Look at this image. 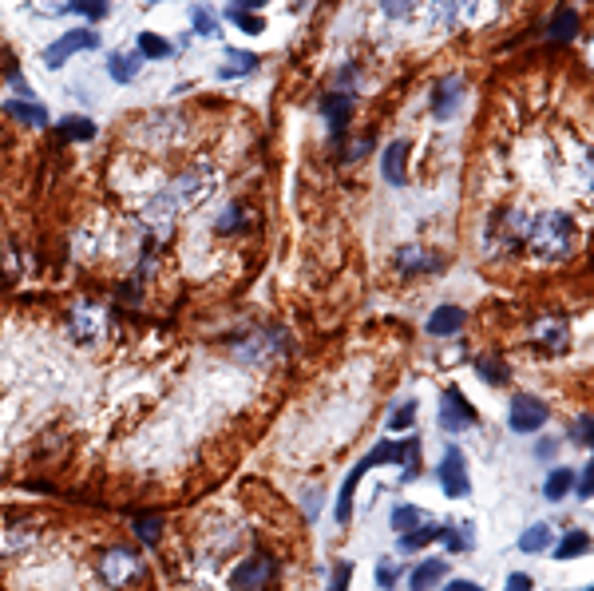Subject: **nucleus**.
Listing matches in <instances>:
<instances>
[{
    "label": "nucleus",
    "instance_id": "f257e3e1",
    "mask_svg": "<svg viewBox=\"0 0 594 591\" xmlns=\"http://www.w3.org/2000/svg\"><path fill=\"white\" fill-rule=\"evenodd\" d=\"M523 246H527V254H531L535 262L559 266V262H567V258L575 254V246H579V227H575V219L563 215V211H543V215L527 219Z\"/></svg>",
    "mask_w": 594,
    "mask_h": 591
},
{
    "label": "nucleus",
    "instance_id": "f03ea898",
    "mask_svg": "<svg viewBox=\"0 0 594 591\" xmlns=\"http://www.w3.org/2000/svg\"><path fill=\"white\" fill-rule=\"evenodd\" d=\"M416 453H420V441L412 437V441H381L369 457H361V465L345 476V484H341V496H337V524H349V520H353V492H357L361 476L369 473L373 465H400V480H412V476L420 473V457H416Z\"/></svg>",
    "mask_w": 594,
    "mask_h": 591
},
{
    "label": "nucleus",
    "instance_id": "7ed1b4c3",
    "mask_svg": "<svg viewBox=\"0 0 594 591\" xmlns=\"http://www.w3.org/2000/svg\"><path fill=\"white\" fill-rule=\"evenodd\" d=\"M198 191H202V183H198V175H183V179H175L163 195H155L151 203H147V211H143V219H147V227L151 231H159V235H167L171 231V223L191 207L198 199Z\"/></svg>",
    "mask_w": 594,
    "mask_h": 591
},
{
    "label": "nucleus",
    "instance_id": "20e7f679",
    "mask_svg": "<svg viewBox=\"0 0 594 591\" xmlns=\"http://www.w3.org/2000/svg\"><path fill=\"white\" fill-rule=\"evenodd\" d=\"M139 576H143V556H139L135 548L115 544V548H107V552L99 556V580H103L107 588H127V584H135Z\"/></svg>",
    "mask_w": 594,
    "mask_h": 591
},
{
    "label": "nucleus",
    "instance_id": "39448f33",
    "mask_svg": "<svg viewBox=\"0 0 594 591\" xmlns=\"http://www.w3.org/2000/svg\"><path fill=\"white\" fill-rule=\"evenodd\" d=\"M274 580H278V560L270 552H254L230 572V591H266Z\"/></svg>",
    "mask_w": 594,
    "mask_h": 591
},
{
    "label": "nucleus",
    "instance_id": "423d86ee",
    "mask_svg": "<svg viewBox=\"0 0 594 591\" xmlns=\"http://www.w3.org/2000/svg\"><path fill=\"white\" fill-rule=\"evenodd\" d=\"M476 425H480L476 405H472L456 385H448V389L440 393V429H444V433H468V429H476Z\"/></svg>",
    "mask_w": 594,
    "mask_h": 591
},
{
    "label": "nucleus",
    "instance_id": "0eeeda50",
    "mask_svg": "<svg viewBox=\"0 0 594 591\" xmlns=\"http://www.w3.org/2000/svg\"><path fill=\"white\" fill-rule=\"evenodd\" d=\"M286 350H290V338H286L282 330H254V334L234 350V357L246 361V365H270V361H278Z\"/></svg>",
    "mask_w": 594,
    "mask_h": 591
},
{
    "label": "nucleus",
    "instance_id": "6e6552de",
    "mask_svg": "<svg viewBox=\"0 0 594 591\" xmlns=\"http://www.w3.org/2000/svg\"><path fill=\"white\" fill-rule=\"evenodd\" d=\"M523 231H527L523 211H499L488 227V250L492 254H515V246L523 242Z\"/></svg>",
    "mask_w": 594,
    "mask_h": 591
},
{
    "label": "nucleus",
    "instance_id": "1a4fd4ad",
    "mask_svg": "<svg viewBox=\"0 0 594 591\" xmlns=\"http://www.w3.org/2000/svg\"><path fill=\"white\" fill-rule=\"evenodd\" d=\"M547 417H551L547 405L539 397H531V393H515L511 405H507V425L515 433H539L547 425Z\"/></svg>",
    "mask_w": 594,
    "mask_h": 591
},
{
    "label": "nucleus",
    "instance_id": "9d476101",
    "mask_svg": "<svg viewBox=\"0 0 594 591\" xmlns=\"http://www.w3.org/2000/svg\"><path fill=\"white\" fill-rule=\"evenodd\" d=\"M88 48H99V32H92V28H72V32H64L60 40H52L44 48V64L48 68H64L76 52H88Z\"/></svg>",
    "mask_w": 594,
    "mask_h": 591
},
{
    "label": "nucleus",
    "instance_id": "9b49d317",
    "mask_svg": "<svg viewBox=\"0 0 594 591\" xmlns=\"http://www.w3.org/2000/svg\"><path fill=\"white\" fill-rule=\"evenodd\" d=\"M464 96H468L464 76H444V80H436V88H432V116L456 119V112L464 108Z\"/></svg>",
    "mask_w": 594,
    "mask_h": 591
},
{
    "label": "nucleus",
    "instance_id": "f8f14e48",
    "mask_svg": "<svg viewBox=\"0 0 594 591\" xmlns=\"http://www.w3.org/2000/svg\"><path fill=\"white\" fill-rule=\"evenodd\" d=\"M440 488H444L452 500H464V496H468L472 480H468V461H464L460 449H448V453H444V461H440Z\"/></svg>",
    "mask_w": 594,
    "mask_h": 591
},
{
    "label": "nucleus",
    "instance_id": "ddd939ff",
    "mask_svg": "<svg viewBox=\"0 0 594 591\" xmlns=\"http://www.w3.org/2000/svg\"><path fill=\"white\" fill-rule=\"evenodd\" d=\"M103 310L92 306V302H76L72 306V314H68V330H72V338L76 342H96L99 334H103Z\"/></svg>",
    "mask_w": 594,
    "mask_h": 591
},
{
    "label": "nucleus",
    "instance_id": "4468645a",
    "mask_svg": "<svg viewBox=\"0 0 594 591\" xmlns=\"http://www.w3.org/2000/svg\"><path fill=\"white\" fill-rule=\"evenodd\" d=\"M531 338L547 350V354H567L571 350V326L563 318H539L531 326Z\"/></svg>",
    "mask_w": 594,
    "mask_h": 591
},
{
    "label": "nucleus",
    "instance_id": "2eb2a0df",
    "mask_svg": "<svg viewBox=\"0 0 594 591\" xmlns=\"http://www.w3.org/2000/svg\"><path fill=\"white\" fill-rule=\"evenodd\" d=\"M464 326H468V310H464V306H436L424 330H428L432 338H456Z\"/></svg>",
    "mask_w": 594,
    "mask_h": 591
},
{
    "label": "nucleus",
    "instance_id": "dca6fc26",
    "mask_svg": "<svg viewBox=\"0 0 594 591\" xmlns=\"http://www.w3.org/2000/svg\"><path fill=\"white\" fill-rule=\"evenodd\" d=\"M408 151H412V143L408 139H393L385 151H381V171H385V183H393V187H404V163H408Z\"/></svg>",
    "mask_w": 594,
    "mask_h": 591
},
{
    "label": "nucleus",
    "instance_id": "f3484780",
    "mask_svg": "<svg viewBox=\"0 0 594 591\" xmlns=\"http://www.w3.org/2000/svg\"><path fill=\"white\" fill-rule=\"evenodd\" d=\"M317 112L325 116V123H329V135L337 139V135L345 131V123H349V116H353V100H349L345 92H337V96H325Z\"/></svg>",
    "mask_w": 594,
    "mask_h": 591
},
{
    "label": "nucleus",
    "instance_id": "a211bd4d",
    "mask_svg": "<svg viewBox=\"0 0 594 591\" xmlns=\"http://www.w3.org/2000/svg\"><path fill=\"white\" fill-rule=\"evenodd\" d=\"M396 266H400V274H424V270H440V258L420 250V246H400L396 250Z\"/></svg>",
    "mask_w": 594,
    "mask_h": 591
},
{
    "label": "nucleus",
    "instance_id": "6ab92c4d",
    "mask_svg": "<svg viewBox=\"0 0 594 591\" xmlns=\"http://www.w3.org/2000/svg\"><path fill=\"white\" fill-rule=\"evenodd\" d=\"M254 68H258V56H254V52L226 48V52H222V68H218V76H222V80H238V76H250Z\"/></svg>",
    "mask_w": 594,
    "mask_h": 591
},
{
    "label": "nucleus",
    "instance_id": "aec40b11",
    "mask_svg": "<svg viewBox=\"0 0 594 591\" xmlns=\"http://www.w3.org/2000/svg\"><path fill=\"white\" fill-rule=\"evenodd\" d=\"M139 64H143L139 52H111V56H107V76H111L115 84H131V80L139 76Z\"/></svg>",
    "mask_w": 594,
    "mask_h": 591
},
{
    "label": "nucleus",
    "instance_id": "412c9836",
    "mask_svg": "<svg viewBox=\"0 0 594 591\" xmlns=\"http://www.w3.org/2000/svg\"><path fill=\"white\" fill-rule=\"evenodd\" d=\"M444 576H448V564H444V560H424V564H416V568H412L408 588L428 591V588H436V584H444Z\"/></svg>",
    "mask_w": 594,
    "mask_h": 591
},
{
    "label": "nucleus",
    "instance_id": "4be33fe9",
    "mask_svg": "<svg viewBox=\"0 0 594 591\" xmlns=\"http://www.w3.org/2000/svg\"><path fill=\"white\" fill-rule=\"evenodd\" d=\"M436 540H440L448 552H468L472 540H476V528H472L468 520H460V524H444V528L436 532Z\"/></svg>",
    "mask_w": 594,
    "mask_h": 591
},
{
    "label": "nucleus",
    "instance_id": "5701e85b",
    "mask_svg": "<svg viewBox=\"0 0 594 591\" xmlns=\"http://www.w3.org/2000/svg\"><path fill=\"white\" fill-rule=\"evenodd\" d=\"M0 108H4L12 119L28 123V127H44V123H48V112H44V104H40V100H4Z\"/></svg>",
    "mask_w": 594,
    "mask_h": 591
},
{
    "label": "nucleus",
    "instance_id": "b1692460",
    "mask_svg": "<svg viewBox=\"0 0 594 591\" xmlns=\"http://www.w3.org/2000/svg\"><path fill=\"white\" fill-rule=\"evenodd\" d=\"M575 32H579V12L575 8H559L551 28H547V40L551 44H567V40H575Z\"/></svg>",
    "mask_w": 594,
    "mask_h": 591
},
{
    "label": "nucleus",
    "instance_id": "393cba45",
    "mask_svg": "<svg viewBox=\"0 0 594 591\" xmlns=\"http://www.w3.org/2000/svg\"><path fill=\"white\" fill-rule=\"evenodd\" d=\"M424 524H432V516L424 512V508H416V504H400L393 508V528L400 536H408V532H416V528H424Z\"/></svg>",
    "mask_w": 594,
    "mask_h": 591
},
{
    "label": "nucleus",
    "instance_id": "a878e982",
    "mask_svg": "<svg viewBox=\"0 0 594 591\" xmlns=\"http://www.w3.org/2000/svg\"><path fill=\"white\" fill-rule=\"evenodd\" d=\"M551 524H531L523 536H519V552L527 556H539V552H551Z\"/></svg>",
    "mask_w": 594,
    "mask_h": 591
},
{
    "label": "nucleus",
    "instance_id": "bb28decb",
    "mask_svg": "<svg viewBox=\"0 0 594 591\" xmlns=\"http://www.w3.org/2000/svg\"><path fill=\"white\" fill-rule=\"evenodd\" d=\"M139 56H147V60H171L175 56V44L167 36H159V32H139Z\"/></svg>",
    "mask_w": 594,
    "mask_h": 591
},
{
    "label": "nucleus",
    "instance_id": "cd10ccee",
    "mask_svg": "<svg viewBox=\"0 0 594 591\" xmlns=\"http://www.w3.org/2000/svg\"><path fill=\"white\" fill-rule=\"evenodd\" d=\"M60 139H68V143H88V139H96V123L84 116H64L60 119Z\"/></svg>",
    "mask_w": 594,
    "mask_h": 591
},
{
    "label": "nucleus",
    "instance_id": "c85d7f7f",
    "mask_svg": "<svg viewBox=\"0 0 594 591\" xmlns=\"http://www.w3.org/2000/svg\"><path fill=\"white\" fill-rule=\"evenodd\" d=\"M460 20V0H432L428 4V24L432 28H452Z\"/></svg>",
    "mask_w": 594,
    "mask_h": 591
},
{
    "label": "nucleus",
    "instance_id": "c756f323",
    "mask_svg": "<svg viewBox=\"0 0 594 591\" xmlns=\"http://www.w3.org/2000/svg\"><path fill=\"white\" fill-rule=\"evenodd\" d=\"M571 488H575V473L571 469H555V473L543 480V496L547 500H563Z\"/></svg>",
    "mask_w": 594,
    "mask_h": 591
},
{
    "label": "nucleus",
    "instance_id": "7c9ffc66",
    "mask_svg": "<svg viewBox=\"0 0 594 591\" xmlns=\"http://www.w3.org/2000/svg\"><path fill=\"white\" fill-rule=\"evenodd\" d=\"M191 32L195 36H218L222 32V16L214 8H195L191 12Z\"/></svg>",
    "mask_w": 594,
    "mask_h": 591
},
{
    "label": "nucleus",
    "instance_id": "2f4dec72",
    "mask_svg": "<svg viewBox=\"0 0 594 591\" xmlns=\"http://www.w3.org/2000/svg\"><path fill=\"white\" fill-rule=\"evenodd\" d=\"M591 536L587 532H571V536H563L559 540V548H555V560H571V556H583V552H591Z\"/></svg>",
    "mask_w": 594,
    "mask_h": 591
},
{
    "label": "nucleus",
    "instance_id": "473e14b6",
    "mask_svg": "<svg viewBox=\"0 0 594 591\" xmlns=\"http://www.w3.org/2000/svg\"><path fill=\"white\" fill-rule=\"evenodd\" d=\"M60 12H72V16H88V20H103L111 12L107 0H68Z\"/></svg>",
    "mask_w": 594,
    "mask_h": 591
},
{
    "label": "nucleus",
    "instance_id": "72a5a7b5",
    "mask_svg": "<svg viewBox=\"0 0 594 591\" xmlns=\"http://www.w3.org/2000/svg\"><path fill=\"white\" fill-rule=\"evenodd\" d=\"M246 227V215H242V203H226V211L218 215V223H214V231L218 235H234V231H242Z\"/></svg>",
    "mask_w": 594,
    "mask_h": 591
},
{
    "label": "nucleus",
    "instance_id": "f704fd0d",
    "mask_svg": "<svg viewBox=\"0 0 594 591\" xmlns=\"http://www.w3.org/2000/svg\"><path fill=\"white\" fill-rule=\"evenodd\" d=\"M222 16H226V20H234V24H238V28L246 32V36H258V32L266 28V20H262V16H250V12H242V8H234V4H230V8L222 12Z\"/></svg>",
    "mask_w": 594,
    "mask_h": 591
},
{
    "label": "nucleus",
    "instance_id": "c9c22d12",
    "mask_svg": "<svg viewBox=\"0 0 594 591\" xmlns=\"http://www.w3.org/2000/svg\"><path fill=\"white\" fill-rule=\"evenodd\" d=\"M412 425H416V401H404V405H396L389 413V429L393 433H408Z\"/></svg>",
    "mask_w": 594,
    "mask_h": 591
},
{
    "label": "nucleus",
    "instance_id": "e433bc0d",
    "mask_svg": "<svg viewBox=\"0 0 594 591\" xmlns=\"http://www.w3.org/2000/svg\"><path fill=\"white\" fill-rule=\"evenodd\" d=\"M436 532H440L436 524H424V528H416V532L400 536V548H404V552H420L424 544H432V540H436Z\"/></svg>",
    "mask_w": 594,
    "mask_h": 591
},
{
    "label": "nucleus",
    "instance_id": "4c0bfd02",
    "mask_svg": "<svg viewBox=\"0 0 594 591\" xmlns=\"http://www.w3.org/2000/svg\"><path fill=\"white\" fill-rule=\"evenodd\" d=\"M476 373H480L488 385H507V365H499L495 357H480V361H476Z\"/></svg>",
    "mask_w": 594,
    "mask_h": 591
},
{
    "label": "nucleus",
    "instance_id": "58836bf2",
    "mask_svg": "<svg viewBox=\"0 0 594 591\" xmlns=\"http://www.w3.org/2000/svg\"><path fill=\"white\" fill-rule=\"evenodd\" d=\"M131 524H135V532H139V540H143V544H155V540H159V532H163V520H159V516H135Z\"/></svg>",
    "mask_w": 594,
    "mask_h": 591
},
{
    "label": "nucleus",
    "instance_id": "ea45409f",
    "mask_svg": "<svg viewBox=\"0 0 594 591\" xmlns=\"http://www.w3.org/2000/svg\"><path fill=\"white\" fill-rule=\"evenodd\" d=\"M349 584H353V564H349V560L333 564V576H329V591H345Z\"/></svg>",
    "mask_w": 594,
    "mask_h": 591
},
{
    "label": "nucleus",
    "instance_id": "a19ab883",
    "mask_svg": "<svg viewBox=\"0 0 594 591\" xmlns=\"http://www.w3.org/2000/svg\"><path fill=\"white\" fill-rule=\"evenodd\" d=\"M571 441H579V445L594 449V417H579V421L571 425Z\"/></svg>",
    "mask_w": 594,
    "mask_h": 591
},
{
    "label": "nucleus",
    "instance_id": "79ce46f5",
    "mask_svg": "<svg viewBox=\"0 0 594 591\" xmlns=\"http://www.w3.org/2000/svg\"><path fill=\"white\" fill-rule=\"evenodd\" d=\"M396 580H400V568H396L393 560H385V564H377V588L389 591L396 588Z\"/></svg>",
    "mask_w": 594,
    "mask_h": 591
},
{
    "label": "nucleus",
    "instance_id": "37998d69",
    "mask_svg": "<svg viewBox=\"0 0 594 591\" xmlns=\"http://www.w3.org/2000/svg\"><path fill=\"white\" fill-rule=\"evenodd\" d=\"M381 8H385V16H393V20H404V16H412L416 0H381Z\"/></svg>",
    "mask_w": 594,
    "mask_h": 591
},
{
    "label": "nucleus",
    "instance_id": "c03bdc74",
    "mask_svg": "<svg viewBox=\"0 0 594 591\" xmlns=\"http://www.w3.org/2000/svg\"><path fill=\"white\" fill-rule=\"evenodd\" d=\"M575 484H579V496H594V457L591 465H587V473L575 476Z\"/></svg>",
    "mask_w": 594,
    "mask_h": 591
},
{
    "label": "nucleus",
    "instance_id": "a18cd8bd",
    "mask_svg": "<svg viewBox=\"0 0 594 591\" xmlns=\"http://www.w3.org/2000/svg\"><path fill=\"white\" fill-rule=\"evenodd\" d=\"M301 504H305V516L313 520V516H317V508H321V492H313V488H305V496H301Z\"/></svg>",
    "mask_w": 594,
    "mask_h": 591
},
{
    "label": "nucleus",
    "instance_id": "49530a36",
    "mask_svg": "<svg viewBox=\"0 0 594 591\" xmlns=\"http://www.w3.org/2000/svg\"><path fill=\"white\" fill-rule=\"evenodd\" d=\"M507 591H531V576L527 572H511L507 576Z\"/></svg>",
    "mask_w": 594,
    "mask_h": 591
},
{
    "label": "nucleus",
    "instance_id": "de8ad7c7",
    "mask_svg": "<svg viewBox=\"0 0 594 591\" xmlns=\"http://www.w3.org/2000/svg\"><path fill=\"white\" fill-rule=\"evenodd\" d=\"M460 16L464 20H476L480 16V0H460Z\"/></svg>",
    "mask_w": 594,
    "mask_h": 591
},
{
    "label": "nucleus",
    "instance_id": "09e8293b",
    "mask_svg": "<svg viewBox=\"0 0 594 591\" xmlns=\"http://www.w3.org/2000/svg\"><path fill=\"white\" fill-rule=\"evenodd\" d=\"M444 591H484L480 584H472V580H456V584H448Z\"/></svg>",
    "mask_w": 594,
    "mask_h": 591
},
{
    "label": "nucleus",
    "instance_id": "8fccbe9b",
    "mask_svg": "<svg viewBox=\"0 0 594 591\" xmlns=\"http://www.w3.org/2000/svg\"><path fill=\"white\" fill-rule=\"evenodd\" d=\"M551 453H555V441H543V445L535 449V457H551Z\"/></svg>",
    "mask_w": 594,
    "mask_h": 591
},
{
    "label": "nucleus",
    "instance_id": "3c124183",
    "mask_svg": "<svg viewBox=\"0 0 594 591\" xmlns=\"http://www.w3.org/2000/svg\"><path fill=\"white\" fill-rule=\"evenodd\" d=\"M262 4H266V0H234V8H242V12H246V8H262Z\"/></svg>",
    "mask_w": 594,
    "mask_h": 591
},
{
    "label": "nucleus",
    "instance_id": "603ef678",
    "mask_svg": "<svg viewBox=\"0 0 594 591\" xmlns=\"http://www.w3.org/2000/svg\"><path fill=\"white\" fill-rule=\"evenodd\" d=\"M587 64L594 68V36H591V44H587Z\"/></svg>",
    "mask_w": 594,
    "mask_h": 591
},
{
    "label": "nucleus",
    "instance_id": "864d4df0",
    "mask_svg": "<svg viewBox=\"0 0 594 591\" xmlns=\"http://www.w3.org/2000/svg\"><path fill=\"white\" fill-rule=\"evenodd\" d=\"M587 591H594V588H587Z\"/></svg>",
    "mask_w": 594,
    "mask_h": 591
}]
</instances>
